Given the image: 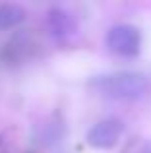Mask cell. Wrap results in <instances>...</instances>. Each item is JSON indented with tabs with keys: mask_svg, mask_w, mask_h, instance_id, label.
<instances>
[{
	"mask_svg": "<svg viewBox=\"0 0 151 153\" xmlns=\"http://www.w3.org/2000/svg\"><path fill=\"white\" fill-rule=\"evenodd\" d=\"M89 87L97 95L114 101H132L140 99L147 89V78L140 72H110V74L95 76Z\"/></svg>",
	"mask_w": 151,
	"mask_h": 153,
	"instance_id": "6da1fadb",
	"label": "cell"
},
{
	"mask_svg": "<svg viewBox=\"0 0 151 153\" xmlns=\"http://www.w3.org/2000/svg\"><path fill=\"white\" fill-rule=\"evenodd\" d=\"M107 47L118 56H136L141 49V33L136 25L118 23L107 33Z\"/></svg>",
	"mask_w": 151,
	"mask_h": 153,
	"instance_id": "7a4b0ae2",
	"label": "cell"
},
{
	"mask_svg": "<svg viewBox=\"0 0 151 153\" xmlns=\"http://www.w3.org/2000/svg\"><path fill=\"white\" fill-rule=\"evenodd\" d=\"M124 134V122L120 118H105L89 128L87 143L95 149H110Z\"/></svg>",
	"mask_w": 151,
	"mask_h": 153,
	"instance_id": "3957f363",
	"label": "cell"
},
{
	"mask_svg": "<svg viewBox=\"0 0 151 153\" xmlns=\"http://www.w3.org/2000/svg\"><path fill=\"white\" fill-rule=\"evenodd\" d=\"M47 25L49 31L56 41H68L78 33V23L70 12L62 8H53L47 16Z\"/></svg>",
	"mask_w": 151,
	"mask_h": 153,
	"instance_id": "277c9868",
	"label": "cell"
},
{
	"mask_svg": "<svg viewBox=\"0 0 151 153\" xmlns=\"http://www.w3.org/2000/svg\"><path fill=\"white\" fill-rule=\"evenodd\" d=\"M25 19V12L18 4H2L0 6V29H12Z\"/></svg>",
	"mask_w": 151,
	"mask_h": 153,
	"instance_id": "5b68a950",
	"label": "cell"
},
{
	"mask_svg": "<svg viewBox=\"0 0 151 153\" xmlns=\"http://www.w3.org/2000/svg\"><path fill=\"white\" fill-rule=\"evenodd\" d=\"M122 153H151V138H134Z\"/></svg>",
	"mask_w": 151,
	"mask_h": 153,
	"instance_id": "8992f818",
	"label": "cell"
}]
</instances>
